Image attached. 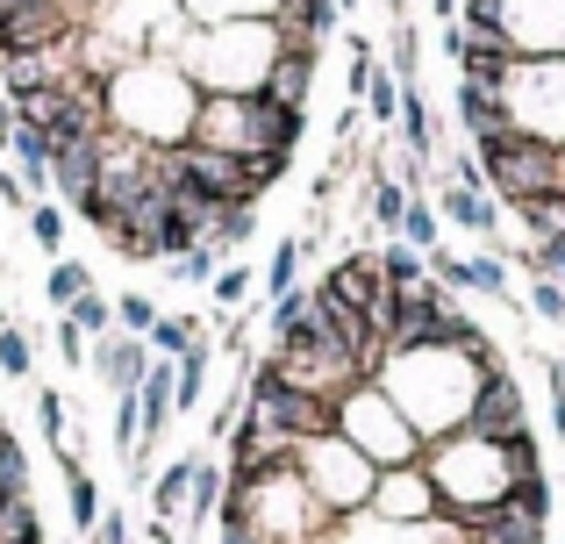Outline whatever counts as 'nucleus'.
<instances>
[{"instance_id": "nucleus-1", "label": "nucleus", "mask_w": 565, "mask_h": 544, "mask_svg": "<svg viewBox=\"0 0 565 544\" xmlns=\"http://www.w3.org/2000/svg\"><path fill=\"white\" fill-rule=\"evenodd\" d=\"M193 108H201V86L180 72V57H137V65L108 72V129L172 151L193 137Z\"/></svg>"}, {"instance_id": "nucleus-2", "label": "nucleus", "mask_w": 565, "mask_h": 544, "mask_svg": "<svg viewBox=\"0 0 565 544\" xmlns=\"http://www.w3.org/2000/svg\"><path fill=\"white\" fill-rule=\"evenodd\" d=\"M337 437H344V445H359L380 473H386V466H415V459H423L415 423L394 408V394H386L380 380H359L351 394H337Z\"/></svg>"}, {"instance_id": "nucleus-3", "label": "nucleus", "mask_w": 565, "mask_h": 544, "mask_svg": "<svg viewBox=\"0 0 565 544\" xmlns=\"http://www.w3.org/2000/svg\"><path fill=\"white\" fill-rule=\"evenodd\" d=\"M294 459H301V488L322 502V516H359V509L373 502L380 466L365 459L359 445H344L337 430H330V437H308V445L294 451Z\"/></svg>"}, {"instance_id": "nucleus-4", "label": "nucleus", "mask_w": 565, "mask_h": 544, "mask_svg": "<svg viewBox=\"0 0 565 544\" xmlns=\"http://www.w3.org/2000/svg\"><path fill=\"white\" fill-rule=\"evenodd\" d=\"M501 108L523 137L565 143V57H515V72L501 79Z\"/></svg>"}, {"instance_id": "nucleus-5", "label": "nucleus", "mask_w": 565, "mask_h": 544, "mask_svg": "<svg viewBox=\"0 0 565 544\" xmlns=\"http://www.w3.org/2000/svg\"><path fill=\"white\" fill-rule=\"evenodd\" d=\"M79 8L72 0H0V57H22L43 51V43H65L79 36Z\"/></svg>"}, {"instance_id": "nucleus-6", "label": "nucleus", "mask_w": 565, "mask_h": 544, "mask_svg": "<svg viewBox=\"0 0 565 544\" xmlns=\"http://www.w3.org/2000/svg\"><path fill=\"white\" fill-rule=\"evenodd\" d=\"M373 509L380 523H394V531H423V523H437L444 516V502H437V488H429V473H423V459L415 466H386V473L373 480Z\"/></svg>"}, {"instance_id": "nucleus-7", "label": "nucleus", "mask_w": 565, "mask_h": 544, "mask_svg": "<svg viewBox=\"0 0 565 544\" xmlns=\"http://www.w3.org/2000/svg\"><path fill=\"white\" fill-rule=\"evenodd\" d=\"M458 430L487 437V445H509L515 430H530V408H523V387H515L509 365H494V373H480V387H472L466 402V423Z\"/></svg>"}, {"instance_id": "nucleus-8", "label": "nucleus", "mask_w": 565, "mask_h": 544, "mask_svg": "<svg viewBox=\"0 0 565 544\" xmlns=\"http://www.w3.org/2000/svg\"><path fill=\"white\" fill-rule=\"evenodd\" d=\"M86 365L100 373V387H108V394H137L143 373H151V344H143V337H129V330H108V337H94Z\"/></svg>"}, {"instance_id": "nucleus-9", "label": "nucleus", "mask_w": 565, "mask_h": 544, "mask_svg": "<svg viewBox=\"0 0 565 544\" xmlns=\"http://www.w3.org/2000/svg\"><path fill=\"white\" fill-rule=\"evenodd\" d=\"M94 186H100V137L57 143V151H51V194H57V209H79Z\"/></svg>"}, {"instance_id": "nucleus-10", "label": "nucleus", "mask_w": 565, "mask_h": 544, "mask_svg": "<svg viewBox=\"0 0 565 544\" xmlns=\"http://www.w3.org/2000/svg\"><path fill=\"white\" fill-rule=\"evenodd\" d=\"M316 57H322L316 43H294V36H287L258 94H265V100H279V108H308V86H316Z\"/></svg>"}, {"instance_id": "nucleus-11", "label": "nucleus", "mask_w": 565, "mask_h": 544, "mask_svg": "<svg viewBox=\"0 0 565 544\" xmlns=\"http://www.w3.org/2000/svg\"><path fill=\"white\" fill-rule=\"evenodd\" d=\"M437 215H444V223H458V230H472V237H494V230H501V201L487 194V186H444Z\"/></svg>"}, {"instance_id": "nucleus-12", "label": "nucleus", "mask_w": 565, "mask_h": 544, "mask_svg": "<svg viewBox=\"0 0 565 544\" xmlns=\"http://www.w3.org/2000/svg\"><path fill=\"white\" fill-rule=\"evenodd\" d=\"M222 494H230V466H215L207 451H193V488H186V531H207L222 516Z\"/></svg>"}, {"instance_id": "nucleus-13", "label": "nucleus", "mask_w": 565, "mask_h": 544, "mask_svg": "<svg viewBox=\"0 0 565 544\" xmlns=\"http://www.w3.org/2000/svg\"><path fill=\"white\" fill-rule=\"evenodd\" d=\"M8 158H14V172H22L29 194H51V137H43L36 122H14L8 129Z\"/></svg>"}, {"instance_id": "nucleus-14", "label": "nucleus", "mask_w": 565, "mask_h": 544, "mask_svg": "<svg viewBox=\"0 0 565 544\" xmlns=\"http://www.w3.org/2000/svg\"><path fill=\"white\" fill-rule=\"evenodd\" d=\"M186 488H193V451L166 459L151 473V523H180L186 516Z\"/></svg>"}, {"instance_id": "nucleus-15", "label": "nucleus", "mask_w": 565, "mask_h": 544, "mask_svg": "<svg viewBox=\"0 0 565 544\" xmlns=\"http://www.w3.org/2000/svg\"><path fill=\"white\" fill-rule=\"evenodd\" d=\"M207 365H215V344H186L180 359H172V402L180 408H201V394H207Z\"/></svg>"}, {"instance_id": "nucleus-16", "label": "nucleus", "mask_w": 565, "mask_h": 544, "mask_svg": "<svg viewBox=\"0 0 565 544\" xmlns=\"http://www.w3.org/2000/svg\"><path fill=\"white\" fill-rule=\"evenodd\" d=\"M458 122H466V137H487V129H501V122H509V108H501V94H494V86L458 79Z\"/></svg>"}, {"instance_id": "nucleus-17", "label": "nucleus", "mask_w": 565, "mask_h": 544, "mask_svg": "<svg viewBox=\"0 0 565 544\" xmlns=\"http://www.w3.org/2000/svg\"><path fill=\"white\" fill-rule=\"evenodd\" d=\"M86 287H94V266H86V258H51V273H43V301H51L57 316H65Z\"/></svg>"}, {"instance_id": "nucleus-18", "label": "nucleus", "mask_w": 565, "mask_h": 544, "mask_svg": "<svg viewBox=\"0 0 565 544\" xmlns=\"http://www.w3.org/2000/svg\"><path fill=\"white\" fill-rule=\"evenodd\" d=\"M36 430H43V445H51L57 459H79V451H72V408H65L57 387H36Z\"/></svg>"}, {"instance_id": "nucleus-19", "label": "nucleus", "mask_w": 565, "mask_h": 544, "mask_svg": "<svg viewBox=\"0 0 565 544\" xmlns=\"http://www.w3.org/2000/svg\"><path fill=\"white\" fill-rule=\"evenodd\" d=\"M308 252H316V237H279V244H273V258H265V301L294 294V273H301Z\"/></svg>"}, {"instance_id": "nucleus-20", "label": "nucleus", "mask_w": 565, "mask_h": 544, "mask_svg": "<svg viewBox=\"0 0 565 544\" xmlns=\"http://www.w3.org/2000/svg\"><path fill=\"white\" fill-rule=\"evenodd\" d=\"M57 466H65V509H72V523L94 531V523H100V488H94V473H86V459H57Z\"/></svg>"}, {"instance_id": "nucleus-21", "label": "nucleus", "mask_w": 565, "mask_h": 544, "mask_svg": "<svg viewBox=\"0 0 565 544\" xmlns=\"http://www.w3.org/2000/svg\"><path fill=\"white\" fill-rule=\"evenodd\" d=\"M365 209H373V223L394 237L401 230V215H408V186L394 180V172H373V186H365Z\"/></svg>"}, {"instance_id": "nucleus-22", "label": "nucleus", "mask_w": 565, "mask_h": 544, "mask_svg": "<svg viewBox=\"0 0 565 544\" xmlns=\"http://www.w3.org/2000/svg\"><path fill=\"white\" fill-rule=\"evenodd\" d=\"M359 108H365V122H380V129L401 122V79H394L386 65H373V79H365V100H359Z\"/></svg>"}, {"instance_id": "nucleus-23", "label": "nucleus", "mask_w": 565, "mask_h": 544, "mask_svg": "<svg viewBox=\"0 0 565 544\" xmlns=\"http://www.w3.org/2000/svg\"><path fill=\"white\" fill-rule=\"evenodd\" d=\"M0 373L8 380L36 373V337H29V322H0Z\"/></svg>"}, {"instance_id": "nucleus-24", "label": "nucleus", "mask_w": 565, "mask_h": 544, "mask_svg": "<svg viewBox=\"0 0 565 544\" xmlns=\"http://www.w3.org/2000/svg\"><path fill=\"white\" fill-rule=\"evenodd\" d=\"M380 258V279H386V287H415V279H429V258L423 252H415V244H386V252H373Z\"/></svg>"}, {"instance_id": "nucleus-25", "label": "nucleus", "mask_w": 565, "mask_h": 544, "mask_svg": "<svg viewBox=\"0 0 565 544\" xmlns=\"http://www.w3.org/2000/svg\"><path fill=\"white\" fill-rule=\"evenodd\" d=\"M201 322H193V316H158V330L151 337H143V344H151V359H180V351L186 344H201Z\"/></svg>"}, {"instance_id": "nucleus-26", "label": "nucleus", "mask_w": 565, "mask_h": 544, "mask_svg": "<svg viewBox=\"0 0 565 544\" xmlns=\"http://www.w3.org/2000/svg\"><path fill=\"white\" fill-rule=\"evenodd\" d=\"M0 544H43V516L29 494H14V502H0Z\"/></svg>"}, {"instance_id": "nucleus-27", "label": "nucleus", "mask_w": 565, "mask_h": 544, "mask_svg": "<svg viewBox=\"0 0 565 544\" xmlns=\"http://www.w3.org/2000/svg\"><path fill=\"white\" fill-rule=\"evenodd\" d=\"M394 237H401V244H415V252H437V209H429L423 194H408V215H401Z\"/></svg>"}, {"instance_id": "nucleus-28", "label": "nucleus", "mask_w": 565, "mask_h": 544, "mask_svg": "<svg viewBox=\"0 0 565 544\" xmlns=\"http://www.w3.org/2000/svg\"><path fill=\"white\" fill-rule=\"evenodd\" d=\"M29 237H36V252L65 258V209H57V201H36V209H29Z\"/></svg>"}, {"instance_id": "nucleus-29", "label": "nucleus", "mask_w": 565, "mask_h": 544, "mask_svg": "<svg viewBox=\"0 0 565 544\" xmlns=\"http://www.w3.org/2000/svg\"><path fill=\"white\" fill-rule=\"evenodd\" d=\"M166 273H172V279H186V287H207V279L222 273V252H215V244H193V252L166 258Z\"/></svg>"}, {"instance_id": "nucleus-30", "label": "nucleus", "mask_w": 565, "mask_h": 544, "mask_svg": "<svg viewBox=\"0 0 565 544\" xmlns=\"http://www.w3.org/2000/svg\"><path fill=\"white\" fill-rule=\"evenodd\" d=\"M65 316H72V322H79V330H86V337H108V330H115V301H108V294H100V287H86V294H79V301H72V308H65Z\"/></svg>"}, {"instance_id": "nucleus-31", "label": "nucleus", "mask_w": 565, "mask_h": 544, "mask_svg": "<svg viewBox=\"0 0 565 544\" xmlns=\"http://www.w3.org/2000/svg\"><path fill=\"white\" fill-rule=\"evenodd\" d=\"M415 65H423L415 22H394V36H386V72H394V79H415Z\"/></svg>"}, {"instance_id": "nucleus-32", "label": "nucleus", "mask_w": 565, "mask_h": 544, "mask_svg": "<svg viewBox=\"0 0 565 544\" xmlns=\"http://www.w3.org/2000/svg\"><path fill=\"white\" fill-rule=\"evenodd\" d=\"M14 494H29V451L14 445V430L0 437V502H14Z\"/></svg>"}, {"instance_id": "nucleus-33", "label": "nucleus", "mask_w": 565, "mask_h": 544, "mask_svg": "<svg viewBox=\"0 0 565 544\" xmlns=\"http://www.w3.org/2000/svg\"><path fill=\"white\" fill-rule=\"evenodd\" d=\"M466 294L509 301V266H501V258H466Z\"/></svg>"}, {"instance_id": "nucleus-34", "label": "nucleus", "mask_w": 565, "mask_h": 544, "mask_svg": "<svg viewBox=\"0 0 565 544\" xmlns=\"http://www.w3.org/2000/svg\"><path fill=\"white\" fill-rule=\"evenodd\" d=\"M115 330L151 337L158 330V301H151V294H122V301H115Z\"/></svg>"}, {"instance_id": "nucleus-35", "label": "nucleus", "mask_w": 565, "mask_h": 544, "mask_svg": "<svg viewBox=\"0 0 565 544\" xmlns=\"http://www.w3.org/2000/svg\"><path fill=\"white\" fill-rule=\"evenodd\" d=\"M530 316H544V322H558V330H565V279H552V273L530 279Z\"/></svg>"}, {"instance_id": "nucleus-36", "label": "nucleus", "mask_w": 565, "mask_h": 544, "mask_svg": "<svg viewBox=\"0 0 565 544\" xmlns=\"http://www.w3.org/2000/svg\"><path fill=\"white\" fill-rule=\"evenodd\" d=\"M250 287H258V279H250V266H222L215 279H207L215 308H244V301H250Z\"/></svg>"}, {"instance_id": "nucleus-37", "label": "nucleus", "mask_w": 565, "mask_h": 544, "mask_svg": "<svg viewBox=\"0 0 565 544\" xmlns=\"http://www.w3.org/2000/svg\"><path fill=\"white\" fill-rule=\"evenodd\" d=\"M509 502L523 509V516H537V523H552V480L544 473H530V480H515L509 488Z\"/></svg>"}, {"instance_id": "nucleus-38", "label": "nucleus", "mask_w": 565, "mask_h": 544, "mask_svg": "<svg viewBox=\"0 0 565 544\" xmlns=\"http://www.w3.org/2000/svg\"><path fill=\"white\" fill-rule=\"evenodd\" d=\"M51 351H57L65 365H86V351H94V337H86V330H79L72 316H57V322H51Z\"/></svg>"}, {"instance_id": "nucleus-39", "label": "nucleus", "mask_w": 565, "mask_h": 544, "mask_svg": "<svg viewBox=\"0 0 565 544\" xmlns=\"http://www.w3.org/2000/svg\"><path fill=\"white\" fill-rule=\"evenodd\" d=\"M94 544H137V531H129V516H122V509H100Z\"/></svg>"}, {"instance_id": "nucleus-40", "label": "nucleus", "mask_w": 565, "mask_h": 544, "mask_svg": "<svg viewBox=\"0 0 565 544\" xmlns=\"http://www.w3.org/2000/svg\"><path fill=\"white\" fill-rule=\"evenodd\" d=\"M0 201H8V209H36V194L22 186V172H14V166H0Z\"/></svg>"}, {"instance_id": "nucleus-41", "label": "nucleus", "mask_w": 565, "mask_h": 544, "mask_svg": "<svg viewBox=\"0 0 565 544\" xmlns=\"http://www.w3.org/2000/svg\"><path fill=\"white\" fill-rule=\"evenodd\" d=\"M537 258H544V273H552V279H565V230H558V237H544V244H537Z\"/></svg>"}, {"instance_id": "nucleus-42", "label": "nucleus", "mask_w": 565, "mask_h": 544, "mask_svg": "<svg viewBox=\"0 0 565 544\" xmlns=\"http://www.w3.org/2000/svg\"><path fill=\"white\" fill-rule=\"evenodd\" d=\"M437 8V22H458V0H429Z\"/></svg>"}, {"instance_id": "nucleus-43", "label": "nucleus", "mask_w": 565, "mask_h": 544, "mask_svg": "<svg viewBox=\"0 0 565 544\" xmlns=\"http://www.w3.org/2000/svg\"><path fill=\"white\" fill-rule=\"evenodd\" d=\"M337 8H344V14H351V8H359V0H337Z\"/></svg>"}, {"instance_id": "nucleus-44", "label": "nucleus", "mask_w": 565, "mask_h": 544, "mask_svg": "<svg viewBox=\"0 0 565 544\" xmlns=\"http://www.w3.org/2000/svg\"><path fill=\"white\" fill-rule=\"evenodd\" d=\"M0 322H8V301H0Z\"/></svg>"}]
</instances>
